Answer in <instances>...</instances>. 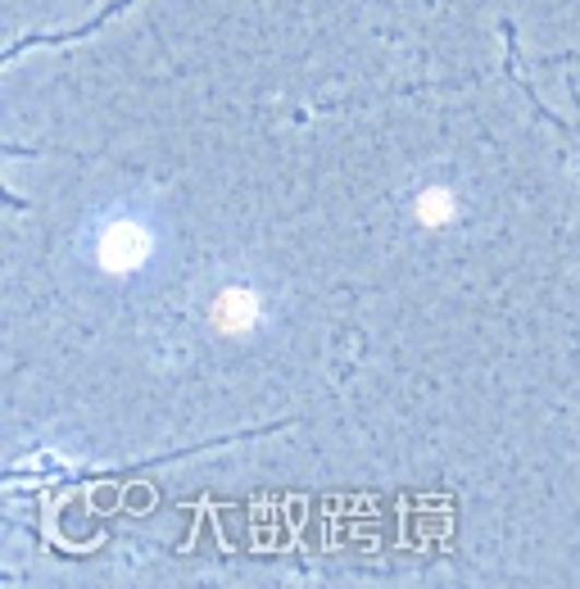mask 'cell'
Returning <instances> with one entry per match:
<instances>
[{
    "label": "cell",
    "mask_w": 580,
    "mask_h": 589,
    "mask_svg": "<svg viewBox=\"0 0 580 589\" xmlns=\"http://www.w3.org/2000/svg\"><path fill=\"white\" fill-rule=\"evenodd\" d=\"M255 314H259V299H255L250 291H227V295L218 299V322H223V327H250Z\"/></svg>",
    "instance_id": "obj_2"
},
{
    "label": "cell",
    "mask_w": 580,
    "mask_h": 589,
    "mask_svg": "<svg viewBox=\"0 0 580 589\" xmlns=\"http://www.w3.org/2000/svg\"><path fill=\"white\" fill-rule=\"evenodd\" d=\"M145 232L137 227V223H114L109 232H105V250H100V259L109 263V268H137L141 259H145Z\"/></svg>",
    "instance_id": "obj_1"
},
{
    "label": "cell",
    "mask_w": 580,
    "mask_h": 589,
    "mask_svg": "<svg viewBox=\"0 0 580 589\" xmlns=\"http://www.w3.org/2000/svg\"><path fill=\"white\" fill-rule=\"evenodd\" d=\"M422 219L426 223H445L449 219V196L445 191H426L422 196Z\"/></svg>",
    "instance_id": "obj_3"
}]
</instances>
